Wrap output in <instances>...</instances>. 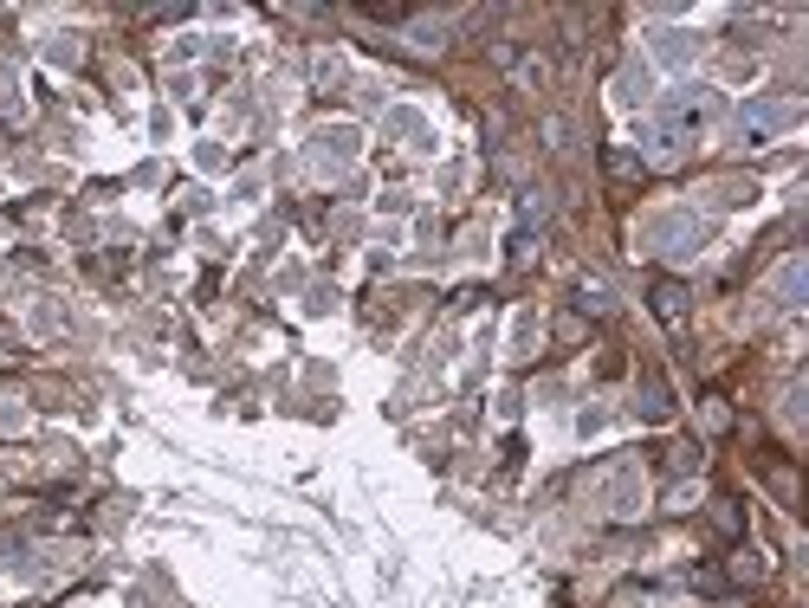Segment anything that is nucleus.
<instances>
[{"mask_svg": "<svg viewBox=\"0 0 809 608\" xmlns=\"http://www.w3.org/2000/svg\"><path fill=\"white\" fill-rule=\"evenodd\" d=\"M790 117H797L790 104H758V110H745V123H751V130H777V123H790Z\"/></svg>", "mask_w": 809, "mask_h": 608, "instance_id": "nucleus-3", "label": "nucleus"}, {"mask_svg": "<svg viewBox=\"0 0 809 608\" xmlns=\"http://www.w3.org/2000/svg\"><path fill=\"white\" fill-rule=\"evenodd\" d=\"M654 311L667 330H687V285L680 279H654Z\"/></svg>", "mask_w": 809, "mask_h": 608, "instance_id": "nucleus-1", "label": "nucleus"}, {"mask_svg": "<svg viewBox=\"0 0 809 608\" xmlns=\"http://www.w3.org/2000/svg\"><path fill=\"white\" fill-rule=\"evenodd\" d=\"M602 169H609L622 188H635V182H641V156H628V149H602Z\"/></svg>", "mask_w": 809, "mask_h": 608, "instance_id": "nucleus-2", "label": "nucleus"}]
</instances>
